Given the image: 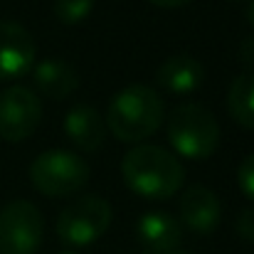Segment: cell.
<instances>
[{"instance_id": "cell-13", "label": "cell", "mask_w": 254, "mask_h": 254, "mask_svg": "<svg viewBox=\"0 0 254 254\" xmlns=\"http://www.w3.org/2000/svg\"><path fill=\"white\" fill-rule=\"evenodd\" d=\"M202 79L205 69L190 55H173L156 72V82L173 94H190L202 86Z\"/></svg>"}, {"instance_id": "cell-4", "label": "cell", "mask_w": 254, "mask_h": 254, "mask_svg": "<svg viewBox=\"0 0 254 254\" xmlns=\"http://www.w3.org/2000/svg\"><path fill=\"white\" fill-rule=\"evenodd\" d=\"M30 183L47 197H69L89 183V166L69 151H45L30 166Z\"/></svg>"}, {"instance_id": "cell-11", "label": "cell", "mask_w": 254, "mask_h": 254, "mask_svg": "<svg viewBox=\"0 0 254 254\" xmlns=\"http://www.w3.org/2000/svg\"><path fill=\"white\" fill-rule=\"evenodd\" d=\"M136 235L146 252H170L183 242V225L168 212H146L136 225Z\"/></svg>"}, {"instance_id": "cell-21", "label": "cell", "mask_w": 254, "mask_h": 254, "mask_svg": "<svg viewBox=\"0 0 254 254\" xmlns=\"http://www.w3.org/2000/svg\"><path fill=\"white\" fill-rule=\"evenodd\" d=\"M62 254H74V252H62Z\"/></svg>"}, {"instance_id": "cell-14", "label": "cell", "mask_w": 254, "mask_h": 254, "mask_svg": "<svg viewBox=\"0 0 254 254\" xmlns=\"http://www.w3.org/2000/svg\"><path fill=\"white\" fill-rule=\"evenodd\" d=\"M227 111L242 126L254 131V74H240L227 91Z\"/></svg>"}, {"instance_id": "cell-9", "label": "cell", "mask_w": 254, "mask_h": 254, "mask_svg": "<svg viewBox=\"0 0 254 254\" xmlns=\"http://www.w3.org/2000/svg\"><path fill=\"white\" fill-rule=\"evenodd\" d=\"M222 207L217 195L205 185H190L180 195V220L188 230L197 235H210L217 230Z\"/></svg>"}, {"instance_id": "cell-17", "label": "cell", "mask_w": 254, "mask_h": 254, "mask_svg": "<svg viewBox=\"0 0 254 254\" xmlns=\"http://www.w3.org/2000/svg\"><path fill=\"white\" fill-rule=\"evenodd\" d=\"M235 227H237V235L245 242H254V207H247V210L240 212Z\"/></svg>"}, {"instance_id": "cell-3", "label": "cell", "mask_w": 254, "mask_h": 254, "mask_svg": "<svg viewBox=\"0 0 254 254\" xmlns=\"http://www.w3.org/2000/svg\"><path fill=\"white\" fill-rule=\"evenodd\" d=\"M168 141L178 156L188 161H205L220 146L217 119L205 106L183 101L168 116Z\"/></svg>"}, {"instance_id": "cell-5", "label": "cell", "mask_w": 254, "mask_h": 254, "mask_svg": "<svg viewBox=\"0 0 254 254\" xmlns=\"http://www.w3.org/2000/svg\"><path fill=\"white\" fill-rule=\"evenodd\" d=\"M111 205L99 195H84L69 207H64L57 217V235L64 245L86 247L96 242L111 225Z\"/></svg>"}, {"instance_id": "cell-10", "label": "cell", "mask_w": 254, "mask_h": 254, "mask_svg": "<svg viewBox=\"0 0 254 254\" xmlns=\"http://www.w3.org/2000/svg\"><path fill=\"white\" fill-rule=\"evenodd\" d=\"M64 133L77 148L91 153L99 151L106 141V121L94 106L77 104L64 116Z\"/></svg>"}, {"instance_id": "cell-16", "label": "cell", "mask_w": 254, "mask_h": 254, "mask_svg": "<svg viewBox=\"0 0 254 254\" xmlns=\"http://www.w3.org/2000/svg\"><path fill=\"white\" fill-rule=\"evenodd\" d=\"M237 183L245 192V197H250L254 202V153L247 156L242 163H240V170H237Z\"/></svg>"}, {"instance_id": "cell-7", "label": "cell", "mask_w": 254, "mask_h": 254, "mask_svg": "<svg viewBox=\"0 0 254 254\" xmlns=\"http://www.w3.org/2000/svg\"><path fill=\"white\" fill-rule=\"evenodd\" d=\"M42 121V104L27 86H10L0 94V138L20 143L35 133Z\"/></svg>"}, {"instance_id": "cell-20", "label": "cell", "mask_w": 254, "mask_h": 254, "mask_svg": "<svg viewBox=\"0 0 254 254\" xmlns=\"http://www.w3.org/2000/svg\"><path fill=\"white\" fill-rule=\"evenodd\" d=\"M143 254H190V252H180V250H170V252H143Z\"/></svg>"}, {"instance_id": "cell-18", "label": "cell", "mask_w": 254, "mask_h": 254, "mask_svg": "<svg viewBox=\"0 0 254 254\" xmlns=\"http://www.w3.org/2000/svg\"><path fill=\"white\" fill-rule=\"evenodd\" d=\"M156 7H183V5H188L190 0H151Z\"/></svg>"}, {"instance_id": "cell-8", "label": "cell", "mask_w": 254, "mask_h": 254, "mask_svg": "<svg viewBox=\"0 0 254 254\" xmlns=\"http://www.w3.org/2000/svg\"><path fill=\"white\" fill-rule=\"evenodd\" d=\"M35 62V40L17 25L0 20V82L20 79L32 69Z\"/></svg>"}, {"instance_id": "cell-12", "label": "cell", "mask_w": 254, "mask_h": 254, "mask_svg": "<svg viewBox=\"0 0 254 254\" xmlns=\"http://www.w3.org/2000/svg\"><path fill=\"white\" fill-rule=\"evenodd\" d=\"M32 79L45 96L57 99V101L67 99L69 94H74L79 89L77 69L67 60H60V57H50V60H42L40 64H35Z\"/></svg>"}, {"instance_id": "cell-1", "label": "cell", "mask_w": 254, "mask_h": 254, "mask_svg": "<svg viewBox=\"0 0 254 254\" xmlns=\"http://www.w3.org/2000/svg\"><path fill=\"white\" fill-rule=\"evenodd\" d=\"M124 183L146 200H168L185 180L183 163L161 146H133L121 161Z\"/></svg>"}, {"instance_id": "cell-6", "label": "cell", "mask_w": 254, "mask_h": 254, "mask_svg": "<svg viewBox=\"0 0 254 254\" xmlns=\"http://www.w3.org/2000/svg\"><path fill=\"white\" fill-rule=\"evenodd\" d=\"M42 235L45 220L37 205L15 200L0 210V254H35Z\"/></svg>"}, {"instance_id": "cell-19", "label": "cell", "mask_w": 254, "mask_h": 254, "mask_svg": "<svg viewBox=\"0 0 254 254\" xmlns=\"http://www.w3.org/2000/svg\"><path fill=\"white\" fill-rule=\"evenodd\" d=\"M247 20H250V25L254 27V0H252V5H250V10H247Z\"/></svg>"}, {"instance_id": "cell-2", "label": "cell", "mask_w": 254, "mask_h": 254, "mask_svg": "<svg viewBox=\"0 0 254 254\" xmlns=\"http://www.w3.org/2000/svg\"><path fill=\"white\" fill-rule=\"evenodd\" d=\"M166 119L163 99L148 84L121 89L106 111V128L124 143H138L153 136Z\"/></svg>"}, {"instance_id": "cell-15", "label": "cell", "mask_w": 254, "mask_h": 254, "mask_svg": "<svg viewBox=\"0 0 254 254\" xmlns=\"http://www.w3.org/2000/svg\"><path fill=\"white\" fill-rule=\"evenodd\" d=\"M96 0H52L55 17L62 25H79L91 15Z\"/></svg>"}]
</instances>
